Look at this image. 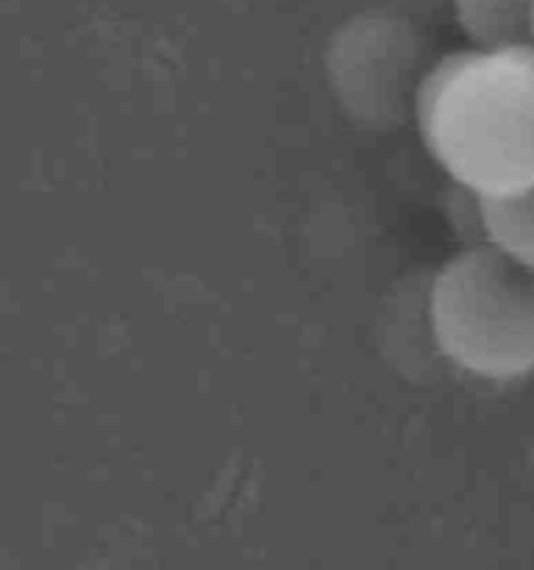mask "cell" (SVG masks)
Instances as JSON below:
<instances>
[{
	"instance_id": "1",
	"label": "cell",
	"mask_w": 534,
	"mask_h": 570,
	"mask_svg": "<svg viewBox=\"0 0 534 570\" xmlns=\"http://www.w3.org/2000/svg\"><path fill=\"white\" fill-rule=\"evenodd\" d=\"M415 117L428 154L462 189L534 187V45L448 53L423 76Z\"/></svg>"
},
{
	"instance_id": "2",
	"label": "cell",
	"mask_w": 534,
	"mask_h": 570,
	"mask_svg": "<svg viewBox=\"0 0 534 570\" xmlns=\"http://www.w3.org/2000/svg\"><path fill=\"white\" fill-rule=\"evenodd\" d=\"M439 354L487 382L534 373V273L487 243L451 256L428 289Z\"/></svg>"
},
{
	"instance_id": "3",
	"label": "cell",
	"mask_w": 534,
	"mask_h": 570,
	"mask_svg": "<svg viewBox=\"0 0 534 570\" xmlns=\"http://www.w3.org/2000/svg\"><path fill=\"white\" fill-rule=\"evenodd\" d=\"M478 220L490 248L534 273V187L478 195Z\"/></svg>"
},
{
	"instance_id": "4",
	"label": "cell",
	"mask_w": 534,
	"mask_h": 570,
	"mask_svg": "<svg viewBox=\"0 0 534 570\" xmlns=\"http://www.w3.org/2000/svg\"><path fill=\"white\" fill-rule=\"evenodd\" d=\"M451 6L456 26L476 45V50L534 45V0H451Z\"/></svg>"
},
{
	"instance_id": "5",
	"label": "cell",
	"mask_w": 534,
	"mask_h": 570,
	"mask_svg": "<svg viewBox=\"0 0 534 570\" xmlns=\"http://www.w3.org/2000/svg\"><path fill=\"white\" fill-rule=\"evenodd\" d=\"M532 39H534V9H532Z\"/></svg>"
}]
</instances>
